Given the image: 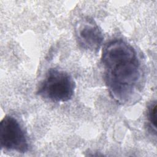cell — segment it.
Returning a JSON list of instances; mask_svg holds the SVG:
<instances>
[{
  "label": "cell",
  "instance_id": "cell-2",
  "mask_svg": "<svg viewBox=\"0 0 157 157\" xmlns=\"http://www.w3.org/2000/svg\"><path fill=\"white\" fill-rule=\"evenodd\" d=\"M75 88L72 77L66 71L50 68L40 83L36 94L54 102H64L72 99Z\"/></svg>",
  "mask_w": 157,
  "mask_h": 157
},
{
  "label": "cell",
  "instance_id": "cell-1",
  "mask_svg": "<svg viewBox=\"0 0 157 157\" xmlns=\"http://www.w3.org/2000/svg\"><path fill=\"white\" fill-rule=\"evenodd\" d=\"M101 64L105 84L111 98L121 105L138 101L145 75L136 49L121 39H114L103 48Z\"/></svg>",
  "mask_w": 157,
  "mask_h": 157
},
{
  "label": "cell",
  "instance_id": "cell-5",
  "mask_svg": "<svg viewBox=\"0 0 157 157\" xmlns=\"http://www.w3.org/2000/svg\"><path fill=\"white\" fill-rule=\"evenodd\" d=\"M147 126L149 130L155 136L156 134V102L151 101L149 104L147 110Z\"/></svg>",
  "mask_w": 157,
  "mask_h": 157
},
{
  "label": "cell",
  "instance_id": "cell-4",
  "mask_svg": "<svg viewBox=\"0 0 157 157\" xmlns=\"http://www.w3.org/2000/svg\"><path fill=\"white\" fill-rule=\"evenodd\" d=\"M75 34L77 43L83 49L97 52L104 40L103 33L94 21L90 17L80 18L75 24Z\"/></svg>",
  "mask_w": 157,
  "mask_h": 157
},
{
  "label": "cell",
  "instance_id": "cell-3",
  "mask_svg": "<svg viewBox=\"0 0 157 157\" xmlns=\"http://www.w3.org/2000/svg\"><path fill=\"white\" fill-rule=\"evenodd\" d=\"M0 145L2 149L21 153L29 150L26 132L13 116L7 115L1 121Z\"/></svg>",
  "mask_w": 157,
  "mask_h": 157
}]
</instances>
